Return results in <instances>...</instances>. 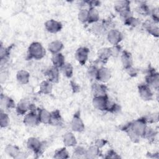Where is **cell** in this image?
Wrapping results in <instances>:
<instances>
[{
  "instance_id": "obj_1",
  "label": "cell",
  "mask_w": 159,
  "mask_h": 159,
  "mask_svg": "<svg viewBox=\"0 0 159 159\" xmlns=\"http://www.w3.org/2000/svg\"><path fill=\"white\" fill-rule=\"evenodd\" d=\"M146 124V119H139L128 124L124 128V130L128 134L129 137L134 142H136L140 137H143L147 127Z\"/></svg>"
},
{
  "instance_id": "obj_2",
  "label": "cell",
  "mask_w": 159,
  "mask_h": 159,
  "mask_svg": "<svg viewBox=\"0 0 159 159\" xmlns=\"http://www.w3.org/2000/svg\"><path fill=\"white\" fill-rule=\"evenodd\" d=\"M45 55V50L41 43L39 42L32 43L28 48V56L30 58L39 60Z\"/></svg>"
},
{
  "instance_id": "obj_3",
  "label": "cell",
  "mask_w": 159,
  "mask_h": 159,
  "mask_svg": "<svg viewBox=\"0 0 159 159\" xmlns=\"http://www.w3.org/2000/svg\"><path fill=\"white\" fill-rule=\"evenodd\" d=\"M116 10L119 13L120 16L124 19L132 16L130 10L129 2L118 1L115 5Z\"/></svg>"
},
{
  "instance_id": "obj_4",
  "label": "cell",
  "mask_w": 159,
  "mask_h": 159,
  "mask_svg": "<svg viewBox=\"0 0 159 159\" xmlns=\"http://www.w3.org/2000/svg\"><path fill=\"white\" fill-rule=\"evenodd\" d=\"M109 102V101L106 94L94 96L93 100V104L94 107L101 111H107Z\"/></svg>"
},
{
  "instance_id": "obj_5",
  "label": "cell",
  "mask_w": 159,
  "mask_h": 159,
  "mask_svg": "<svg viewBox=\"0 0 159 159\" xmlns=\"http://www.w3.org/2000/svg\"><path fill=\"white\" fill-rule=\"evenodd\" d=\"M33 110H31L30 112L25 114L24 117V123L27 125L35 126L40 122L38 113L34 112Z\"/></svg>"
},
{
  "instance_id": "obj_6",
  "label": "cell",
  "mask_w": 159,
  "mask_h": 159,
  "mask_svg": "<svg viewBox=\"0 0 159 159\" xmlns=\"http://www.w3.org/2000/svg\"><path fill=\"white\" fill-rule=\"evenodd\" d=\"M107 39L113 45H117L122 39V35L116 29H111L107 34Z\"/></svg>"
},
{
  "instance_id": "obj_7",
  "label": "cell",
  "mask_w": 159,
  "mask_h": 159,
  "mask_svg": "<svg viewBox=\"0 0 159 159\" xmlns=\"http://www.w3.org/2000/svg\"><path fill=\"white\" fill-rule=\"evenodd\" d=\"M27 147L34 152L39 153L43 148V144L39 139L30 137L27 141Z\"/></svg>"
},
{
  "instance_id": "obj_8",
  "label": "cell",
  "mask_w": 159,
  "mask_h": 159,
  "mask_svg": "<svg viewBox=\"0 0 159 159\" xmlns=\"http://www.w3.org/2000/svg\"><path fill=\"white\" fill-rule=\"evenodd\" d=\"M89 50L86 47H80L78 48L75 53V57L77 61L81 65H84L88 60Z\"/></svg>"
},
{
  "instance_id": "obj_9",
  "label": "cell",
  "mask_w": 159,
  "mask_h": 159,
  "mask_svg": "<svg viewBox=\"0 0 159 159\" xmlns=\"http://www.w3.org/2000/svg\"><path fill=\"white\" fill-rule=\"evenodd\" d=\"M71 125L73 130L75 132H81L84 130V125L81 119L80 118L79 112H77L74 115V117L71 120Z\"/></svg>"
},
{
  "instance_id": "obj_10",
  "label": "cell",
  "mask_w": 159,
  "mask_h": 159,
  "mask_svg": "<svg viewBox=\"0 0 159 159\" xmlns=\"http://www.w3.org/2000/svg\"><path fill=\"white\" fill-rule=\"evenodd\" d=\"M146 84L149 87L152 86L155 89H158L159 84L158 73L155 72L154 71H151L146 77Z\"/></svg>"
},
{
  "instance_id": "obj_11",
  "label": "cell",
  "mask_w": 159,
  "mask_h": 159,
  "mask_svg": "<svg viewBox=\"0 0 159 159\" xmlns=\"http://www.w3.org/2000/svg\"><path fill=\"white\" fill-rule=\"evenodd\" d=\"M45 29L51 33H57L59 32L61 28L62 25L60 22L55 20L53 19L47 20L45 24Z\"/></svg>"
},
{
  "instance_id": "obj_12",
  "label": "cell",
  "mask_w": 159,
  "mask_h": 159,
  "mask_svg": "<svg viewBox=\"0 0 159 159\" xmlns=\"http://www.w3.org/2000/svg\"><path fill=\"white\" fill-rule=\"evenodd\" d=\"M139 93L140 96L143 100H150L153 96V94L150 87L146 84L139 85Z\"/></svg>"
},
{
  "instance_id": "obj_13",
  "label": "cell",
  "mask_w": 159,
  "mask_h": 159,
  "mask_svg": "<svg viewBox=\"0 0 159 159\" xmlns=\"http://www.w3.org/2000/svg\"><path fill=\"white\" fill-rule=\"evenodd\" d=\"M32 104H30V102L29 101H28L27 100L25 99H22L17 104V107H16V110L17 112L20 114V115H23L24 114H25L29 110H32L34 109L32 107Z\"/></svg>"
},
{
  "instance_id": "obj_14",
  "label": "cell",
  "mask_w": 159,
  "mask_h": 159,
  "mask_svg": "<svg viewBox=\"0 0 159 159\" xmlns=\"http://www.w3.org/2000/svg\"><path fill=\"white\" fill-rule=\"evenodd\" d=\"M45 75L48 78V81L52 83H57L59 79V70L55 66L49 68L45 72Z\"/></svg>"
},
{
  "instance_id": "obj_15",
  "label": "cell",
  "mask_w": 159,
  "mask_h": 159,
  "mask_svg": "<svg viewBox=\"0 0 159 159\" xmlns=\"http://www.w3.org/2000/svg\"><path fill=\"white\" fill-rule=\"evenodd\" d=\"M143 27L150 34L153 36L158 37V28L157 25L155 24L154 21L147 20L143 23Z\"/></svg>"
},
{
  "instance_id": "obj_16",
  "label": "cell",
  "mask_w": 159,
  "mask_h": 159,
  "mask_svg": "<svg viewBox=\"0 0 159 159\" xmlns=\"http://www.w3.org/2000/svg\"><path fill=\"white\" fill-rule=\"evenodd\" d=\"M111 78L110 71L106 68H101L98 69L96 80L101 82H107Z\"/></svg>"
},
{
  "instance_id": "obj_17",
  "label": "cell",
  "mask_w": 159,
  "mask_h": 159,
  "mask_svg": "<svg viewBox=\"0 0 159 159\" xmlns=\"http://www.w3.org/2000/svg\"><path fill=\"white\" fill-rule=\"evenodd\" d=\"M40 122L50 124L51 119V112L45 109H40L38 112Z\"/></svg>"
},
{
  "instance_id": "obj_18",
  "label": "cell",
  "mask_w": 159,
  "mask_h": 159,
  "mask_svg": "<svg viewBox=\"0 0 159 159\" xmlns=\"http://www.w3.org/2000/svg\"><path fill=\"white\" fill-rule=\"evenodd\" d=\"M121 61L122 63V65L125 69H128L132 67V58L131 54L127 52L124 51L121 55Z\"/></svg>"
},
{
  "instance_id": "obj_19",
  "label": "cell",
  "mask_w": 159,
  "mask_h": 159,
  "mask_svg": "<svg viewBox=\"0 0 159 159\" xmlns=\"http://www.w3.org/2000/svg\"><path fill=\"white\" fill-rule=\"evenodd\" d=\"M52 61L54 66L60 68L65 63V57L61 53H58L53 55Z\"/></svg>"
},
{
  "instance_id": "obj_20",
  "label": "cell",
  "mask_w": 159,
  "mask_h": 159,
  "mask_svg": "<svg viewBox=\"0 0 159 159\" xmlns=\"http://www.w3.org/2000/svg\"><path fill=\"white\" fill-rule=\"evenodd\" d=\"M106 87L102 84L94 83L92 86V92L94 94V96L106 95Z\"/></svg>"
},
{
  "instance_id": "obj_21",
  "label": "cell",
  "mask_w": 159,
  "mask_h": 159,
  "mask_svg": "<svg viewBox=\"0 0 159 159\" xmlns=\"http://www.w3.org/2000/svg\"><path fill=\"white\" fill-rule=\"evenodd\" d=\"M63 47V43L59 40L53 41L48 45V50L52 53H53V55L60 53Z\"/></svg>"
},
{
  "instance_id": "obj_22",
  "label": "cell",
  "mask_w": 159,
  "mask_h": 159,
  "mask_svg": "<svg viewBox=\"0 0 159 159\" xmlns=\"http://www.w3.org/2000/svg\"><path fill=\"white\" fill-rule=\"evenodd\" d=\"M17 81L22 84H27L29 81L30 75L29 73L25 70H20L17 73Z\"/></svg>"
},
{
  "instance_id": "obj_23",
  "label": "cell",
  "mask_w": 159,
  "mask_h": 159,
  "mask_svg": "<svg viewBox=\"0 0 159 159\" xmlns=\"http://www.w3.org/2000/svg\"><path fill=\"white\" fill-rule=\"evenodd\" d=\"M63 143L67 147H73L76 144V140L73 134L67 132L63 137Z\"/></svg>"
},
{
  "instance_id": "obj_24",
  "label": "cell",
  "mask_w": 159,
  "mask_h": 159,
  "mask_svg": "<svg viewBox=\"0 0 159 159\" xmlns=\"http://www.w3.org/2000/svg\"><path fill=\"white\" fill-rule=\"evenodd\" d=\"M99 19V16L98 11L94 7H91L90 9L88 10V22L95 23L98 21Z\"/></svg>"
},
{
  "instance_id": "obj_25",
  "label": "cell",
  "mask_w": 159,
  "mask_h": 159,
  "mask_svg": "<svg viewBox=\"0 0 159 159\" xmlns=\"http://www.w3.org/2000/svg\"><path fill=\"white\" fill-rule=\"evenodd\" d=\"M52 90V84L50 81H43L40 86V93L47 94L51 93Z\"/></svg>"
},
{
  "instance_id": "obj_26",
  "label": "cell",
  "mask_w": 159,
  "mask_h": 159,
  "mask_svg": "<svg viewBox=\"0 0 159 159\" xmlns=\"http://www.w3.org/2000/svg\"><path fill=\"white\" fill-rule=\"evenodd\" d=\"M1 102L2 106H3L4 107L7 109H11L15 107V104L14 101L11 98L7 96H3L2 95H1Z\"/></svg>"
},
{
  "instance_id": "obj_27",
  "label": "cell",
  "mask_w": 159,
  "mask_h": 159,
  "mask_svg": "<svg viewBox=\"0 0 159 159\" xmlns=\"http://www.w3.org/2000/svg\"><path fill=\"white\" fill-rule=\"evenodd\" d=\"M63 74L67 78H70L73 75V69L70 63H65L60 68Z\"/></svg>"
},
{
  "instance_id": "obj_28",
  "label": "cell",
  "mask_w": 159,
  "mask_h": 159,
  "mask_svg": "<svg viewBox=\"0 0 159 159\" xmlns=\"http://www.w3.org/2000/svg\"><path fill=\"white\" fill-rule=\"evenodd\" d=\"M98 56H99V59L100 61H101L102 62L106 61L107 60V59L109 58V57H110L111 56L110 48H103V49L100 50V51L99 52Z\"/></svg>"
},
{
  "instance_id": "obj_29",
  "label": "cell",
  "mask_w": 159,
  "mask_h": 159,
  "mask_svg": "<svg viewBox=\"0 0 159 159\" xmlns=\"http://www.w3.org/2000/svg\"><path fill=\"white\" fill-rule=\"evenodd\" d=\"M61 117L58 111H55L51 112V119L50 124L53 125H58L61 123Z\"/></svg>"
},
{
  "instance_id": "obj_30",
  "label": "cell",
  "mask_w": 159,
  "mask_h": 159,
  "mask_svg": "<svg viewBox=\"0 0 159 159\" xmlns=\"http://www.w3.org/2000/svg\"><path fill=\"white\" fill-rule=\"evenodd\" d=\"M99 154V147L96 145L91 146L86 152V157L87 158H95Z\"/></svg>"
},
{
  "instance_id": "obj_31",
  "label": "cell",
  "mask_w": 159,
  "mask_h": 159,
  "mask_svg": "<svg viewBox=\"0 0 159 159\" xmlns=\"http://www.w3.org/2000/svg\"><path fill=\"white\" fill-rule=\"evenodd\" d=\"M6 152L10 156L13 157H16L17 155L19 154V148L14 145H8L6 149H5Z\"/></svg>"
},
{
  "instance_id": "obj_32",
  "label": "cell",
  "mask_w": 159,
  "mask_h": 159,
  "mask_svg": "<svg viewBox=\"0 0 159 159\" xmlns=\"http://www.w3.org/2000/svg\"><path fill=\"white\" fill-rule=\"evenodd\" d=\"M54 157L56 158H68V153L65 148H61L56 151Z\"/></svg>"
},
{
  "instance_id": "obj_33",
  "label": "cell",
  "mask_w": 159,
  "mask_h": 159,
  "mask_svg": "<svg viewBox=\"0 0 159 159\" xmlns=\"http://www.w3.org/2000/svg\"><path fill=\"white\" fill-rule=\"evenodd\" d=\"M88 10L86 9H81L78 13V19L83 23L88 22Z\"/></svg>"
},
{
  "instance_id": "obj_34",
  "label": "cell",
  "mask_w": 159,
  "mask_h": 159,
  "mask_svg": "<svg viewBox=\"0 0 159 159\" xmlns=\"http://www.w3.org/2000/svg\"><path fill=\"white\" fill-rule=\"evenodd\" d=\"M156 134H157V133H156L155 130H153V129L147 127L143 137H145L148 140H150V139H154Z\"/></svg>"
},
{
  "instance_id": "obj_35",
  "label": "cell",
  "mask_w": 159,
  "mask_h": 159,
  "mask_svg": "<svg viewBox=\"0 0 159 159\" xmlns=\"http://www.w3.org/2000/svg\"><path fill=\"white\" fill-rule=\"evenodd\" d=\"M9 124V118L7 114L4 113L2 112H1L0 117V124L1 127H6Z\"/></svg>"
},
{
  "instance_id": "obj_36",
  "label": "cell",
  "mask_w": 159,
  "mask_h": 159,
  "mask_svg": "<svg viewBox=\"0 0 159 159\" xmlns=\"http://www.w3.org/2000/svg\"><path fill=\"white\" fill-rule=\"evenodd\" d=\"M124 22L127 25L134 26V27L137 26L140 23L139 20L137 19H136V18H135V17H134L132 16H130V17L124 19Z\"/></svg>"
},
{
  "instance_id": "obj_37",
  "label": "cell",
  "mask_w": 159,
  "mask_h": 159,
  "mask_svg": "<svg viewBox=\"0 0 159 159\" xmlns=\"http://www.w3.org/2000/svg\"><path fill=\"white\" fill-rule=\"evenodd\" d=\"M98 72V69L94 66H90L88 70V75L91 78H93V79L96 80Z\"/></svg>"
},
{
  "instance_id": "obj_38",
  "label": "cell",
  "mask_w": 159,
  "mask_h": 159,
  "mask_svg": "<svg viewBox=\"0 0 159 159\" xmlns=\"http://www.w3.org/2000/svg\"><path fill=\"white\" fill-rule=\"evenodd\" d=\"M137 11L141 14H143V16H147L148 14H150V9L148 7V6L145 4H141L140 5L137 9Z\"/></svg>"
},
{
  "instance_id": "obj_39",
  "label": "cell",
  "mask_w": 159,
  "mask_h": 159,
  "mask_svg": "<svg viewBox=\"0 0 159 159\" xmlns=\"http://www.w3.org/2000/svg\"><path fill=\"white\" fill-rule=\"evenodd\" d=\"M86 150H85L84 148H83L81 147H78L75 148L74 154H75L76 155H78V156L84 155L86 154Z\"/></svg>"
},
{
  "instance_id": "obj_40",
  "label": "cell",
  "mask_w": 159,
  "mask_h": 159,
  "mask_svg": "<svg viewBox=\"0 0 159 159\" xmlns=\"http://www.w3.org/2000/svg\"><path fill=\"white\" fill-rule=\"evenodd\" d=\"M106 158H119V157L117 155V154L113 150H110L107 153V156Z\"/></svg>"
},
{
  "instance_id": "obj_41",
  "label": "cell",
  "mask_w": 159,
  "mask_h": 159,
  "mask_svg": "<svg viewBox=\"0 0 159 159\" xmlns=\"http://www.w3.org/2000/svg\"><path fill=\"white\" fill-rule=\"evenodd\" d=\"M128 71V73L130 75H133V76H135L136 75V71H135V70L132 67L128 68V69H126Z\"/></svg>"
}]
</instances>
